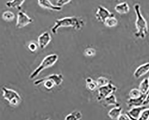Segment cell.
Wrapping results in <instances>:
<instances>
[{
    "mask_svg": "<svg viewBox=\"0 0 149 120\" xmlns=\"http://www.w3.org/2000/svg\"><path fill=\"white\" fill-rule=\"evenodd\" d=\"M146 95L142 94L140 97L137 98H130L127 100V105L129 107H135L143 105L144 102L146 98Z\"/></svg>",
    "mask_w": 149,
    "mask_h": 120,
    "instance_id": "12",
    "label": "cell"
},
{
    "mask_svg": "<svg viewBox=\"0 0 149 120\" xmlns=\"http://www.w3.org/2000/svg\"><path fill=\"white\" fill-rule=\"evenodd\" d=\"M148 80H149V76H148Z\"/></svg>",
    "mask_w": 149,
    "mask_h": 120,
    "instance_id": "31",
    "label": "cell"
},
{
    "mask_svg": "<svg viewBox=\"0 0 149 120\" xmlns=\"http://www.w3.org/2000/svg\"><path fill=\"white\" fill-rule=\"evenodd\" d=\"M102 105L104 107H108L111 105L120 106V104L117 102L116 97L113 94L107 97L103 100H102Z\"/></svg>",
    "mask_w": 149,
    "mask_h": 120,
    "instance_id": "14",
    "label": "cell"
},
{
    "mask_svg": "<svg viewBox=\"0 0 149 120\" xmlns=\"http://www.w3.org/2000/svg\"><path fill=\"white\" fill-rule=\"evenodd\" d=\"M122 108L120 106H116L111 108L108 112L109 117L112 120H118L119 116L121 115Z\"/></svg>",
    "mask_w": 149,
    "mask_h": 120,
    "instance_id": "16",
    "label": "cell"
},
{
    "mask_svg": "<svg viewBox=\"0 0 149 120\" xmlns=\"http://www.w3.org/2000/svg\"><path fill=\"white\" fill-rule=\"evenodd\" d=\"M116 1H119V0H116Z\"/></svg>",
    "mask_w": 149,
    "mask_h": 120,
    "instance_id": "32",
    "label": "cell"
},
{
    "mask_svg": "<svg viewBox=\"0 0 149 120\" xmlns=\"http://www.w3.org/2000/svg\"><path fill=\"white\" fill-rule=\"evenodd\" d=\"M84 21L80 17H66L60 19H57L55 21V24L52 27V33L56 34L59 28L61 27H71L77 31L80 30L84 26Z\"/></svg>",
    "mask_w": 149,
    "mask_h": 120,
    "instance_id": "1",
    "label": "cell"
},
{
    "mask_svg": "<svg viewBox=\"0 0 149 120\" xmlns=\"http://www.w3.org/2000/svg\"><path fill=\"white\" fill-rule=\"evenodd\" d=\"M72 0H57L56 1V5L58 6L62 7L65 5L68 4L71 2Z\"/></svg>",
    "mask_w": 149,
    "mask_h": 120,
    "instance_id": "27",
    "label": "cell"
},
{
    "mask_svg": "<svg viewBox=\"0 0 149 120\" xmlns=\"http://www.w3.org/2000/svg\"><path fill=\"white\" fill-rule=\"evenodd\" d=\"M38 3L40 7L51 11H60L62 9V7L52 4L49 0H38Z\"/></svg>",
    "mask_w": 149,
    "mask_h": 120,
    "instance_id": "11",
    "label": "cell"
},
{
    "mask_svg": "<svg viewBox=\"0 0 149 120\" xmlns=\"http://www.w3.org/2000/svg\"><path fill=\"white\" fill-rule=\"evenodd\" d=\"M117 91V87L110 82L108 85L98 88V95L97 100L98 101H101L109 95L114 94Z\"/></svg>",
    "mask_w": 149,
    "mask_h": 120,
    "instance_id": "6",
    "label": "cell"
},
{
    "mask_svg": "<svg viewBox=\"0 0 149 120\" xmlns=\"http://www.w3.org/2000/svg\"><path fill=\"white\" fill-rule=\"evenodd\" d=\"M149 105V92L147 93L146 98L143 103V105Z\"/></svg>",
    "mask_w": 149,
    "mask_h": 120,
    "instance_id": "30",
    "label": "cell"
},
{
    "mask_svg": "<svg viewBox=\"0 0 149 120\" xmlns=\"http://www.w3.org/2000/svg\"><path fill=\"white\" fill-rule=\"evenodd\" d=\"M2 96L7 100L10 105L17 106L22 102V98L19 93L15 90L7 87H3L2 88Z\"/></svg>",
    "mask_w": 149,
    "mask_h": 120,
    "instance_id": "5",
    "label": "cell"
},
{
    "mask_svg": "<svg viewBox=\"0 0 149 120\" xmlns=\"http://www.w3.org/2000/svg\"><path fill=\"white\" fill-rule=\"evenodd\" d=\"M25 0H12L8 1L6 3V6L11 9H16L21 10L22 6Z\"/></svg>",
    "mask_w": 149,
    "mask_h": 120,
    "instance_id": "17",
    "label": "cell"
},
{
    "mask_svg": "<svg viewBox=\"0 0 149 120\" xmlns=\"http://www.w3.org/2000/svg\"><path fill=\"white\" fill-rule=\"evenodd\" d=\"M51 36L48 32H45L39 36L38 45L41 49H44L48 46L52 40Z\"/></svg>",
    "mask_w": 149,
    "mask_h": 120,
    "instance_id": "9",
    "label": "cell"
},
{
    "mask_svg": "<svg viewBox=\"0 0 149 120\" xmlns=\"http://www.w3.org/2000/svg\"><path fill=\"white\" fill-rule=\"evenodd\" d=\"M149 117V108H146L141 113L140 117L139 118L140 120H148Z\"/></svg>",
    "mask_w": 149,
    "mask_h": 120,
    "instance_id": "25",
    "label": "cell"
},
{
    "mask_svg": "<svg viewBox=\"0 0 149 120\" xmlns=\"http://www.w3.org/2000/svg\"><path fill=\"white\" fill-rule=\"evenodd\" d=\"M142 95V93L141 92L139 89H136V88L132 89L130 91L129 93L130 98H132V99L139 98Z\"/></svg>",
    "mask_w": 149,
    "mask_h": 120,
    "instance_id": "24",
    "label": "cell"
},
{
    "mask_svg": "<svg viewBox=\"0 0 149 120\" xmlns=\"http://www.w3.org/2000/svg\"><path fill=\"white\" fill-rule=\"evenodd\" d=\"M134 7L136 15L135 26L136 31L135 33V36L140 39H144L148 33L147 22L141 14L139 4L136 3Z\"/></svg>",
    "mask_w": 149,
    "mask_h": 120,
    "instance_id": "2",
    "label": "cell"
},
{
    "mask_svg": "<svg viewBox=\"0 0 149 120\" xmlns=\"http://www.w3.org/2000/svg\"><path fill=\"white\" fill-rule=\"evenodd\" d=\"M113 15H115L114 14L111 13L105 7L100 5L97 7L95 16L99 21L104 23L107 18Z\"/></svg>",
    "mask_w": 149,
    "mask_h": 120,
    "instance_id": "8",
    "label": "cell"
},
{
    "mask_svg": "<svg viewBox=\"0 0 149 120\" xmlns=\"http://www.w3.org/2000/svg\"><path fill=\"white\" fill-rule=\"evenodd\" d=\"M28 48H29V50L31 51V52H35L37 50L38 46L34 42H31L28 46Z\"/></svg>",
    "mask_w": 149,
    "mask_h": 120,
    "instance_id": "28",
    "label": "cell"
},
{
    "mask_svg": "<svg viewBox=\"0 0 149 120\" xmlns=\"http://www.w3.org/2000/svg\"><path fill=\"white\" fill-rule=\"evenodd\" d=\"M33 20L29 17L23 11H19L17 13L16 27L17 28H22L33 22Z\"/></svg>",
    "mask_w": 149,
    "mask_h": 120,
    "instance_id": "7",
    "label": "cell"
},
{
    "mask_svg": "<svg viewBox=\"0 0 149 120\" xmlns=\"http://www.w3.org/2000/svg\"><path fill=\"white\" fill-rule=\"evenodd\" d=\"M104 24L107 27H115L118 24V20L116 18L115 15H113L107 18L105 21Z\"/></svg>",
    "mask_w": 149,
    "mask_h": 120,
    "instance_id": "19",
    "label": "cell"
},
{
    "mask_svg": "<svg viewBox=\"0 0 149 120\" xmlns=\"http://www.w3.org/2000/svg\"><path fill=\"white\" fill-rule=\"evenodd\" d=\"M82 114L79 111H74L73 112L68 114L65 118V120H79L82 118Z\"/></svg>",
    "mask_w": 149,
    "mask_h": 120,
    "instance_id": "20",
    "label": "cell"
},
{
    "mask_svg": "<svg viewBox=\"0 0 149 120\" xmlns=\"http://www.w3.org/2000/svg\"><path fill=\"white\" fill-rule=\"evenodd\" d=\"M149 72V62L141 65L136 68L134 73L135 78L139 79Z\"/></svg>",
    "mask_w": 149,
    "mask_h": 120,
    "instance_id": "13",
    "label": "cell"
},
{
    "mask_svg": "<svg viewBox=\"0 0 149 120\" xmlns=\"http://www.w3.org/2000/svg\"><path fill=\"white\" fill-rule=\"evenodd\" d=\"M63 81V76L61 74H52L45 77L36 80L34 85L38 86L44 83V86L48 90L52 89L54 86H60Z\"/></svg>",
    "mask_w": 149,
    "mask_h": 120,
    "instance_id": "3",
    "label": "cell"
},
{
    "mask_svg": "<svg viewBox=\"0 0 149 120\" xmlns=\"http://www.w3.org/2000/svg\"><path fill=\"white\" fill-rule=\"evenodd\" d=\"M86 87L90 91H95L96 88H98L96 81L93 80L91 77H88L86 80Z\"/></svg>",
    "mask_w": 149,
    "mask_h": 120,
    "instance_id": "21",
    "label": "cell"
},
{
    "mask_svg": "<svg viewBox=\"0 0 149 120\" xmlns=\"http://www.w3.org/2000/svg\"><path fill=\"white\" fill-rule=\"evenodd\" d=\"M15 14L11 11H6L2 15V18L4 21L8 22L12 21L15 19Z\"/></svg>",
    "mask_w": 149,
    "mask_h": 120,
    "instance_id": "22",
    "label": "cell"
},
{
    "mask_svg": "<svg viewBox=\"0 0 149 120\" xmlns=\"http://www.w3.org/2000/svg\"><path fill=\"white\" fill-rule=\"evenodd\" d=\"M115 10L117 13L123 15L129 13L130 8L127 2H124L116 5L115 7Z\"/></svg>",
    "mask_w": 149,
    "mask_h": 120,
    "instance_id": "15",
    "label": "cell"
},
{
    "mask_svg": "<svg viewBox=\"0 0 149 120\" xmlns=\"http://www.w3.org/2000/svg\"><path fill=\"white\" fill-rule=\"evenodd\" d=\"M148 120H149V119H148Z\"/></svg>",
    "mask_w": 149,
    "mask_h": 120,
    "instance_id": "33",
    "label": "cell"
},
{
    "mask_svg": "<svg viewBox=\"0 0 149 120\" xmlns=\"http://www.w3.org/2000/svg\"><path fill=\"white\" fill-rule=\"evenodd\" d=\"M119 120H131L129 116V115L127 114V113H124V114H122L121 113L120 116H119L118 118Z\"/></svg>",
    "mask_w": 149,
    "mask_h": 120,
    "instance_id": "29",
    "label": "cell"
},
{
    "mask_svg": "<svg viewBox=\"0 0 149 120\" xmlns=\"http://www.w3.org/2000/svg\"><path fill=\"white\" fill-rule=\"evenodd\" d=\"M96 54V51L94 48H88L84 51V54L87 56H93Z\"/></svg>",
    "mask_w": 149,
    "mask_h": 120,
    "instance_id": "26",
    "label": "cell"
},
{
    "mask_svg": "<svg viewBox=\"0 0 149 120\" xmlns=\"http://www.w3.org/2000/svg\"><path fill=\"white\" fill-rule=\"evenodd\" d=\"M58 55L56 54H51L46 56L42 61L39 66L32 72L29 76V78L32 80L36 78L44 70L54 65L58 60Z\"/></svg>",
    "mask_w": 149,
    "mask_h": 120,
    "instance_id": "4",
    "label": "cell"
},
{
    "mask_svg": "<svg viewBox=\"0 0 149 120\" xmlns=\"http://www.w3.org/2000/svg\"><path fill=\"white\" fill-rule=\"evenodd\" d=\"M146 108H147L146 105L135 107H132L127 113L129 115L131 120H139L142 112Z\"/></svg>",
    "mask_w": 149,
    "mask_h": 120,
    "instance_id": "10",
    "label": "cell"
},
{
    "mask_svg": "<svg viewBox=\"0 0 149 120\" xmlns=\"http://www.w3.org/2000/svg\"><path fill=\"white\" fill-rule=\"evenodd\" d=\"M96 81L98 86V88L106 86L110 83L109 80L108 78L104 76H100L97 79Z\"/></svg>",
    "mask_w": 149,
    "mask_h": 120,
    "instance_id": "23",
    "label": "cell"
},
{
    "mask_svg": "<svg viewBox=\"0 0 149 120\" xmlns=\"http://www.w3.org/2000/svg\"><path fill=\"white\" fill-rule=\"evenodd\" d=\"M139 89L142 94L146 95L148 93L149 91V84L148 78H144L142 80L140 84Z\"/></svg>",
    "mask_w": 149,
    "mask_h": 120,
    "instance_id": "18",
    "label": "cell"
}]
</instances>
